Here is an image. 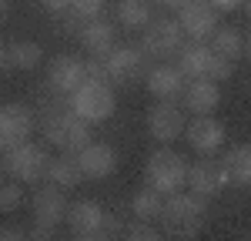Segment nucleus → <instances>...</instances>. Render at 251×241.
I'll return each instance as SVG.
<instances>
[{"mask_svg":"<svg viewBox=\"0 0 251 241\" xmlns=\"http://www.w3.org/2000/svg\"><path fill=\"white\" fill-rule=\"evenodd\" d=\"M218 14H231V10H238V7H245L248 0H208Z\"/></svg>","mask_w":251,"mask_h":241,"instance_id":"473e14b6","label":"nucleus"},{"mask_svg":"<svg viewBox=\"0 0 251 241\" xmlns=\"http://www.w3.org/2000/svg\"><path fill=\"white\" fill-rule=\"evenodd\" d=\"M44 168H47V151L40 144H34V141H24V144L10 147L3 154V171H10V178H17V181L44 178Z\"/></svg>","mask_w":251,"mask_h":241,"instance_id":"6e6552de","label":"nucleus"},{"mask_svg":"<svg viewBox=\"0 0 251 241\" xmlns=\"http://www.w3.org/2000/svg\"><path fill=\"white\" fill-rule=\"evenodd\" d=\"M3 67H7V44L0 40V74H3Z\"/></svg>","mask_w":251,"mask_h":241,"instance_id":"c9c22d12","label":"nucleus"},{"mask_svg":"<svg viewBox=\"0 0 251 241\" xmlns=\"http://www.w3.org/2000/svg\"><path fill=\"white\" fill-rule=\"evenodd\" d=\"M211 57L214 50L204 44V40H194V44H181V50H177V71H181V77L184 80H194V77H208L211 74Z\"/></svg>","mask_w":251,"mask_h":241,"instance_id":"f3484780","label":"nucleus"},{"mask_svg":"<svg viewBox=\"0 0 251 241\" xmlns=\"http://www.w3.org/2000/svg\"><path fill=\"white\" fill-rule=\"evenodd\" d=\"M34 111L27 104H0V151H10L34 134Z\"/></svg>","mask_w":251,"mask_h":241,"instance_id":"0eeeda50","label":"nucleus"},{"mask_svg":"<svg viewBox=\"0 0 251 241\" xmlns=\"http://www.w3.org/2000/svg\"><path fill=\"white\" fill-rule=\"evenodd\" d=\"M181 44H184V30H181V24L171 17H157V20H148L144 24V54L148 57H174L177 50H181Z\"/></svg>","mask_w":251,"mask_h":241,"instance_id":"423d86ee","label":"nucleus"},{"mask_svg":"<svg viewBox=\"0 0 251 241\" xmlns=\"http://www.w3.org/2000/svg\"><path fill=\"white\" fill-rule=\"evenodd\" d=\"M121 238H127V241H157V238H161V231H154V228H151V221L134 218L131 224H124Z\"/></svg>","mask_w":251,"mask_h":241,"instance_id":"bb28decb","label":"nucleus"},{"mask_svg":"<svg viewBox=\"0 0 251 241\" xmlns=\"http://www.w3.org/2000/svg\"><path fill=\"white\" fill-rule=\"evenodd\" d=\"M80 47L91 54V57H104L111 47H114V24L111 20H100V17H87L77 30Z\"/></svg>","mask_w":251,"mask_h":241,"instance_id":"a211bd4d","label":"nucleus"},{"mask_svg":"<svg viewBox=\"0 0 251 241\" xmlns=\"http://www.w3.org/2000/svg\"><path fill=\"white\" fill-rule=\"evenodd\" d=\"M211 40H214V47L211 50H218L221 57H228V60H238L245 57V34L238 30V27H214V34H211Z\"/></svg>","mask_w":251,"mask_h":241,"instance_id":"5701e85b","label":"nucleus"},{"mask_svg":"<svg viewBox=\"0 0 251 241\" xmlns=\"http://www.w3.org/2000/svg\"><path fill=\"white\" fill-rule=\"evenodd\" d=\"M44 178L50 181V184H57V188H64V191H71V188H77L80 181H84V174H80L74 154H60V158H47Z\"/></svg>","mask_w":251,"mask_h":241,"instance_id":"4be33fe9","label":"nucleus"},{"mask_svg":"<svg viewBox=\"0 0 251 241\" xmlns=\"http://www.w3.org/2000/svg\"><path fill=\"white\" fill-rule=\"evenodd\" d=\"M60 14H64V20H60V30H67V34H77L80 24H84V17H80L77 10H71V7H67V10H60Z\"/></svg>","mask_w":251,"mask_h":241,"instance_id":"2f4dec72","label":"nucleus"},{"mask_svg":"<svg viewBox=\"0 0 251 241\" xmlns=\"http://www.w3.org/2000/svg\"><path fill=\"white\" fill-rule=\"evenodd\" d=\"M100 218H104V208H100V201H74V204H67V228H71V235L77 241H97V228H100Z\"/></svg>","mask_w":251,"mask_h":241,"instance_id":"4468645a","label":"nucleus"},{"mask_svg":"<svg viewBox=\"0 0 251 241\" xmlns=\"http://www.w3.org/2000/svg\"><path fill=\"white\" fill-rule=\"evenodd\" d=\"M20 238H27L24 228H0V241H20Z\"/></svg>","mask_w":251,"mask_h":241,"instance_id":"72a5a7b5","label":"nucleus"},{"mask_svg":"<svg viewBox=\"0 0 251 241\" xmlns=\"http://www.w3.org/2000/svg\"><path fill=\"white\" fill-rule=\"evenodd\" d=\"M177 10H181V14H177V24H181L184 37L208 40L214 34V27H218V10H214L208 0H184Z\"/></svg>","mask_w":251,"mask_h":241,"instance_id":"9d476101","label":"nucleus"},{"mask_svg":"<svg viewBox=\"0 0 251 241\" xmlns=\"http://www.w3.org/2000/svg\"><path fill=\"white\" fill-rule=\"evenodd\" d=\"M44 138L50 141L54 147H60L64 154H77L84 144H91V127L87 120H80L71 107H67V97L54 94V104L44 111Z\"/></svg>","mask_w":251,"mask_h":241,"instance_id":"f03ea898","label":"nucleus"},{"mask_svg":"<svg viewBox=\"0 0 251 241\" xmlns=\"http://www.w3.org/2000/svg\"><path fill=\"white\" fill-rule=\"evenodd\" d=\"M20 201H24L20 184H3V181H0V211H17Z\"/></svg>","mask_w":251,"mask_h":241,"instance_id":"cd10ccee","label":"nucleus"},{"mask_svg":"<svg viewBox=\"0 0 251 241\" xmlns=\"http://www.w3.org/2000/svg\"><path fill=\"white\" fill-rule=\"evenodd\" d=\"M74 158H77L80 174H84V178H91V181H104V178H111V174L117 171V154H114V147H107V144H100V141L84 144Z\"/></svg>","mask_w":251,"mask_h":241,"instance_id":"2eb2a0df","label":"nucleus"},{"mask_svg":"<svg viewBox=\"0 0 251 241\" xmlns=\"http://www.w3.org/2000/svg\"><path fill=\"white\" fill-rule=\"evenodd\" d=\"M3 10H7V0H0V17H3Z\"/></svg>","mask_w":251,"mask_h":241,"instance_id":"4c0bfd02","label":"nucleus"},{"mask_svg":"<svg viewBox=\"0 0 251 241\" xmlns=\"http://www.w3.org/2000/svg\"><path fill=\"white\" fill-rule=\"evenodd\" d=\"M161 204H164V194H157L154 188H141L134 198H131V211L141 221H154L161 215Z\"/></svg>","mask_w":251,"mask_h":241,"instance_id":"a878e982","label":"nucleus"},{"mask_svg":"<svg viewBox=\"0 0 251 241\" xmlns=\"http://www.w3.org/2000/svg\"><path fill=\"white\" fill-rule=\"evenodd\" d=\"M148 91L161 100H174L181 97V91H184V77H181V71L171 67V64H157V67H148Z\"/></svg>","mask_w":251,"mask_h":241,"instance_id":"aec40b11","label":"nucleus"},{"mask_svg":"<svg viewBox=\"0 0 251 241\" xmlns=\"http://www.w3.org/2000/svg\"><path fill=\"white\" fill-rule=\"evenodd\" d=\"M148 54L141 47H111L104 54V67L111 74V84H131V80L144 77L148 71Z\"/></svg>","mask_w":251,"mask_h":241,"instance_id":"1a4fd4ad","label":"nucleus"},{"mask_svg":"<svg viewBox=\"0 0 251 241\" xmlns=\"http://www.w3.org/2000/svg\"><path fill=\"white\" fill-rule=\"evenodd\" d=\"M221 168H225V174H228V184L248 188L251 184V144H231V147L225 151Z\"/></svg>","mask_w":251,"mask_h":241,"instance_id":"412c9836","label":"nucleus"},{"mask_svg":"<svg viewBox=\"0 0 251 241\" xmlns=\"http://www.w3.org/2000/svg\"><path fill=\"white\" fill-rule=\"evenodd\" d=\"M188 144H191L198 154L211 158L214 151H221L225 144V127L211 118V114H194V120H184V131H181Z\"/></svg>","mask_w":251,"mask_h":241,"instance_id":"9b49d317","label":"nucleus"},{"mask_svg":"<svg viewBox=\"0 0 251 241\" xmlns=\"http://www.w3.org/2000/svg\"><path fill=\"white\" fill-rule=\"evenodd\" d=\"M124 231V221L117 218L114 211H104V218H100V228H97V241L100 238H117Z\"/></svg>","mask_w":251,"mask_h":241,"instance_id":"c756f323","label":"nucleus"},{"mask_svg":"<svg viewBox=\"0 0 251 241\" xmlns=\"http://www.w3.org/2000/svg\"><path fill=\"white\" fill-rule=\"evenodd\" d=\"M44 57V50H40V44L34 40H14L10 47H7V64L10 67H17V71H34Z\"/></svg>","mask_w":251,"mask_h":241,"instance_id":"b1692460","label":"nucleus"},{"mask_svg":"<svg viewBox=\"0 0 251 241\" xmlns=\"http://www.w3.org/2000/svg\"><path fill=\"white\" fill-rule=\"evenodd\" d=\"M64 215H67V198H64V188L57 184H47L34 194V228L27 231V238H54L57 228L64 224Z\"/></svg>","mask_w":251,"mask_h":241,"instance_id":"20e7f679","label":"nucleus"},{"mask_svg":"<svg viewBox=\"0 0 251 241\" xmlns=\"http://www.w3.org/2000/svg\"><path fill=\"white\" fill-rule=\"evenodd\" d=\"M67 107L87 124H100L114 114V84H100V80H80L77 87L67 94Z\"/></svg>","mask_w":251,"mask_h":241,"instance_id":"7ed1b4c3","label":"nucleus"},{"mask_svg":"<svg viewBox=\"0 0 251 241\" xmlns=\"http://www.w3.org/2000/svg\"><path fill=\"white\" fill-rule=\"evenodd\" d=\"M148 131H151V138L161 141V144L177 141L181 131H184V111H181L174 100H157L154 107L148 111Z\"/></svg>","mask_w":251,"mask_h":241,"instance_id":"f8f14e48","label":"nucleus"},{"mask_svg":"<svg viewBox=\"0 0 251 241\" xmlns=\"http://www.w3.org/2000/svg\"><path fill=\"white\" fill-rule=\"evenodd\" d=\"M157 3H164V7H181L184 0H157Z\"/></svg>","mask_w":251,"mask_h":241,"instance_id":"e433bc0d","label":"nucleus"},{"mask_svg":"<svg viewBox=\"0 0 251 241\" xmlns=\"http://www.w3.org/2000/svg\"><path fill=\"white\" fill-rule=\"evenodd\" d=\"M0 181H3V164H0Z\"/></svg>","mask_w":251,"mask_h":241,"instance_id":"58836bf2","label":"nucleus"},{"mask_svg":"<svg viewBox=\"0 0 251 241\" xmlns=\"http://www.w3.org/2000/svg\"><path fill=\"white\" fill-rule=\"evenodd\" d=\"M80 80H84V60L80 57H74V54H60V57L50 60V71H47V87H50V94L67 97Z\"/></svg>","mask_w":251,"mask_h":241,"instance_id":"dca6fc26","label":"nucleus"},{"mask_svg":"<svg viewBox=\"0 0 251 241\" xmlns=\"http://www.w3.org/2000/svg\"><path fill=\"white\" fill-rule=\"evenodd\" d=\"M188 188H191V194H198V198H218L225 188H228V174H225V168L218 164V161L204 158L198 161V164H191L188 168V181H184Z\"/></svg>","mask_w":251,"mask_h":241,"instance_id":"ddd939ff","label":"nucleus"},{"mask_svg":"<svg viewBox=\"0 0 251 241\" xmlns=\"http://www.w3.org/2000/svg\"><path fill=\"white\" fill-rule=\"evenodd\" d=\"M40 3H44L50 14H60V10H67V7H71V0H40Z\"/></svg>","mask_w":251,"mask_h":241,"instance_id":"f704fd0d","label":"nucleus"},{"mask_svg":"<svg viewBox=\"0 0 251 241\" xmlns=\"http://www.w3.org/2000/svg\"><path fill=\"white\" fill-rule=\"evenodd\" d=\"M71 10H77L80 17H97L100 10H104V0H71Z\"/></svg>","mask_w":251,"mask_h":241,"instance_id":"7c9ffc66","label":"nucleus"},{"mask_svg":"<svg viewBox=\"0 0 251 241\" xmlns=\"http://www.w3.org/2000/svg\"><path fill=\"white\" fill-rule=\"evenodd\" d=\"M144 181L157 194H174L188 181V161L181 154H174V151H154L144 164Z\"/></svg>","mask_w":251,"mask_h":241,"instance_id":"39448f33","label":"nucleus"},{"mask_svg":"<svg viewBox=\"0 0 251 241\" xmlns=\"http://www.w3.org/2000/svg\"><path fill=\"white\" fill-rule=\"evenodd\" d=\"M117 20L127 27V30H137L151 20V3L148 0H121L117 3Z\"/></svg>","mask_w":251,"mask_h":241,"instance_id":"393cba45","label":"nucleus"},{"mask_svg":"<svg viewBox=\"0 0 251 241\" xmlns=\"http://www.w3.org/2000/svg\"><path fill=\"white\" fill-rule=\"evenodd\" d=\"M161 224H164V231L161 235H168V238H198L201 235V228H204V221H208V204L204 198H198V194H181V191H174V194H164V204H161Z\"/></svg>","mask_w":251,"mask_h":241,"instance_id":"f257e3e1","label":"nucleus"},{"mask_svg":"<svg viewBox=\"0 0 251 241\" xmlns=\"http://www.w3.org/2000/svg\"><path fill=\"white\" fill-rule=\"evenodd\" d=\"M181 100H184V107H188L191 114H211L214 107L221 104L218 80H211V77H194L191 84H184Z\"/></svg>","mask_w":251,"mask_h":241,"instance_id":"6ab92c4d","label":"nucleus"},{"mask_svg":"<svg viewBox=\"0 0 251 241\" xmlns=\"http://www.w3.org/2000/svg\"><path fill=\"white\" fill-rule=\"evenodd\" d=\"M84 77L111 84V74H107V67H104V57H91V54H87V60H84Z\"/></svg>","mask_w":251,"mask_h":241,"instance_id":"c85d7f7f","label":"nucleus"}]
</instances>
